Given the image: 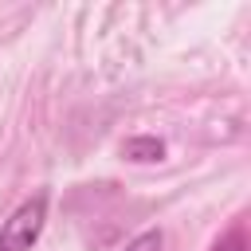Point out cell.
Returning a JSON list of instances; mask_svg holds the SVG:
<instances>
[{"instance_id": "277c9868", "label": "cell", "mask_w": 251, "mask_h": 251, "mask_svg": "<svg viewBox=\"0 0 251 251\" xmlns=\"http://www.w3.org/2000/svg\"><path fill=\"white\" fill-rule=\"evenodd\" d=\"M212 251H247V235H243V227H231V231H224V235L212 243Z\"/></svg>"}, {"instance_id": "7a4b0ae2", "label": "cell", "mask_w": 251, "mask_h": 251, "mask_svg": "<svg viewBox=\"0 0 251 251\" xmlns=\"http://www.w3.org/2000/svg\"><path fill=\"white\" fill-rule=\"evenodd\" d=\"M122 153H126L129 161H137V165H153V161L165 157V141H161V137H129V141L122 145Z\"/></svg>"}, {"instance_id": "6da1fadb", "label": "cell", "mask_w": 251, "mask_h": 251, "mask_svg": "<svg viewBox=\"0 0 251 251\" xmlns=\"http://www.w3.org/2000/svg\"><path fill=\"white\" fill-rule=\"evenodd\" d=\"M47 224V192L27 196L0 227V251H31Z\"/></svg>"}, {"instance_id": "3957f363", "label": "cell", "mask_w": 251, "mask_h": 251, "mask_svg": "<svg viewBox=\"0 0 251 251\" xmlns=\"http://www.w3.org/2000/svg\"><path fill=\"white\" fill-rule=\"evenodd\" d=\"M165 247V235H161V227H145V231H137L122 251H161Z\"/></svg>"}]
</instances>
